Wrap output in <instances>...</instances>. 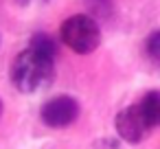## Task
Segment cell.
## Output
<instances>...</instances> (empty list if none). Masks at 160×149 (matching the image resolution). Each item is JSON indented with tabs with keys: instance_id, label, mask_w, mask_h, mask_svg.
<instances>
[{
	"instance_id": "1",
	"label": "cell",
	"mask_w": 160,
	"mask_h": 149,
	"mask_svg": "<svg viewBox=\"0 0 160 149\" xmlns=\"http://www.w3.org/2000/svg\"><path fill=\"white\" fill-rule=\"evenodd\" d=\"M55 75V57L27 46L11 64V83L18 92L33 94L46 88Z\"/></svg>"
},
{
	"instance_id": "2",
	"label": "cell",
	"mask_w": 160,
	"mask_h": 149,
	"mask_svg": "<svg viewBox=\"0 0 160 149\" xmlns=\"http://www.w3.org/2000/svg\"><path fill=\"white\" fill-rule=\"evenodd\" d=\"M59 35H62V42L79 55H88V53L97 51L101 44V31H99V24L92 16L68 18L62 24Z\"/></svg>"
},
{
	"instance_id": "3",
	"label": "cell",
	"mask_w": 160,
	"mask_h": 149,
	"mask_svg": "<svg viewBox=\"0 0 160 149\" xmlns=\"http://www.w3.org/2000/svg\"><path fill=\"white\" fill-rule=\"evenodd\" d=\"M149 129H151V125L147 123L138 103L129 105L116 114V134L121 136V140H125L129 145H138L140 140H145Z\"/></svg>"
},
{
	"instance_id": "4",
	"label": "cell",
	"mask_w": 160,
	"mask_h": 149,
	"mask_svg": "<svg viewBox=\"0 0 160 149\" xmlns=\"http://www.w3.org/2000/svg\"><path fill=\"white\" fill-rule=\"evenodd\" d=\"M79 116V103L77 99L68 97V94H62V97H55L51 101H46L42 105V112H40V118L44 125L48 127H68L70 123H75Z\"/></svg>"
},
{
	"instance_id": "5",
	"label": "cell",
	"mask_w": 160,
	"mask_h": 149,
	"mask_svg": "<svg viewBox=\"0 0 160 149\" xmlns=\"http://www.w3.org/2000/svg\"><path fill=\"white\" fill-rule=\"evenodd\" d=\"M147 123L151 127H160V90H151L145 94V99L138 103Z\"/></svg>"
},
{
	"instance_id": "6",
	"label": "cell",
	"mask_w": 160,
	"mask_h": 149,
	"mask_svg": "<svg viewBox=\"0 0 160 149\" xmlns=\"http://www.w3.org/2000/svg\"><path fill=\"white\" fill-rule=\"evenodd\" d=\"M29 46L35 48V51H40V53H44V55H48V57H55V59H57V44H55V40H53L51 35H46V33L33 35L31 42H29Z\"/></svg>"
},
{
	"instance_id": "7",
	"label": "cell",
	"mask_w": 160,
	"mask_h": 149,
	"mask_svg": "<svg viewBox=\"0 0 160 149\" xmlns=\"http://www.w3.org/2000/svg\"><path fill=\"white\" fill-rule=\"evenodd\" d=\"M145 55L153 66L160 68V29L149 33V37L145 40Z\"/></svg>"
},
{
	"instance_id": "8",
	"label": "cell",
	"mask_w": 160,
	"mask_h": 149,
	"mask_svg": "<svg viewBox=\"0 0 160 149\" xmlns=\"http://www.w3.org/2000/svg\"><path fill=\"white\" fill-rule=\"evenodd\" d=\"M94 149H121V147H118V142H114V140H99V142L94 145Z\"/></svg>"
},
{
	"instance_id": "9",
	"label": "cell",
	"mask_w": 160,
	"mask_h": 149,
	"mask_svg": "<svg viewBox=\"0 0 160 149\" xmlns=\"http://www.w3.org/2000/svg\"><path fill=\"white\" fill-rule=\"evenodd\" d=\"M20 5H31V2H46V0H16Z\"/></svg>"
},
{
	"instance_id": "10",
	"label": "cell",
	"mask_w": 160,
	"mask_h": 149,
	"mask_svg": "<svg viewBox=\"0 0 160 149\" xmlns=\"http://www.w3.org/2000/svg\"><path fill=\"white\" fill-rule=\"evenodd\" d=\"M0 114H2V103H0Z\"/></svg>"
}]
</instances>
